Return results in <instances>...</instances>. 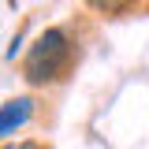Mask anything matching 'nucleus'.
<instances>
[{
    "mask_svg": "<svg viewBox=\"0 0 149 149\" xmlns=\"http://www.w3.org/2000/svg\"><path fill=\"white\" fill-rule=\"evenodd\" d=\"M71 37L63 34L60 26H49L34 37L30 52H26V63H22V74L26 82L34 86H45V82H56L60 74L71 67Z\"/></svg>",
    "mask_w": 149,
    "mask_h": 149,
    "instance_id": "f257e3e1",
    "label": "nucleus"
},
{
    "mask_svg": "<svg viewBox=\"0 0 149 149\" xmlns=\"http://www.w3.org/2000/svg\"><path fill=\"white\" fill-rule=\"evenodd\" d=\"M34 112V101L30 97H11L4 108H0V134H15Z\"/></svg>",
    "mask_w": 149,
    "mask_h": 149,
    "instance_id": "f03ea898",
    "label": "nucleus"
},
{
    "mask_svg": "<svg viewBox=\"0 0 149 149\" xmlns=\"http://www.w3.org/2000/svg\"><path fill=\"white\" fill-rule=\"evenodd\" d=\"M93 11H101V15H119V11H127L134 0H86Z\"/></svg>",
    "mask_w": 149,
    "mask_h": 149,
    "instance_id": "7ed1b4c3",
    "label": "nucleus"
},
{
    "mask_svg": "<svg viewBox=\"0 0 149 149\" xmlns=\"http://www.w3.org/2000/svg\"><path fill=\"white\" fill-rule=\"evenodd\" d=\"M22 34H26V26H22V30H19L15 37H11V45H8V52H4V56H8V60H15V52H19V49H22Z\"/></svg>",
    "mask_w": 149,
    "mask_h": 149,
    "instance_id": "20e7f679",
    "label": "nucleus"
},
{
    "mask_svg": "<svg viewBox=\"0 0 149 149\" xmlns=\"http://www.w3.org/2000/svg\"><path fill=\"white\" fill-rule=\"evenodd\" d=\"M8 149H45L41 142H19V146H8Z\"/></svg>",
    "mask_w": 149,
    "mask_h": 149,
    "instance_id": "39448f33",
    "label": "nucleus"
}]
</instances>
